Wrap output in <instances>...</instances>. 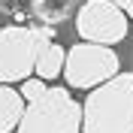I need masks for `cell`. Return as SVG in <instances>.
<instances>
[{"mask_svg":"<svg viewBox=\"0 0 133 133\" xmlns=\"http://www.w3.org/2000/svg\"><path fill=\"white\" fill-rule=\"evenodd\" d=\"M64 61H66V51L61 49L58 42H49V45H42L39 55H36L33 73L39 76V79H58V76L64 73Z\"/></svg>","mask_w":133,"mask_h":133,"instance_id":"cell-7","label":"cell"},{"mask_svg":"<svg viewBox=\"0 0 133 133\" xmlns=\"http://www.w3.org/2000/svg\"><path fill=\"white\" fill-rule=\"evenodd\" d=\"M30 12L42 24H58L73 12V0H30Z\"/></svg>","mask_w":133,"mask_h":133,"instance_id":"cell-8","label":"cell"},{"mask_svg":"<svg viewBox=\"0 0 133 133\" xmlns=\"http://www.w3.org/2000/svg\"><path fill=\"white\" fill-rule=\"evenodd\" d=\"M82 133H133V73L91 88L82 106Z\"/></svg>","mask_w":133,"mask_h":133,"instance_id":"cell-1","label":"cell"},{"mask_svg":"<svg viewBox=\"0 0 133 133\" xmlns=\"http://www.w3.org/2000/svg\"><path fill=\"white\" fill-rule=\"evenodd\" d=\"M18 133H82V106L66 88H49L39 100L24 106Z\"/></svg>","mask_w":133,"mask_h":133,"instance_id":"cell-3","label":"cell"},{"mask_svg":"<svg viewBox=\"0 0 133 133\" xmlns=\"http://www.w3.org/2000/svg\"><path fill=\"white\" fill-rule=\"evenodd\" d=\"M118 70H121V61H118L115 49L82 39V42H76L73 49L66 51L64 73L61 76H66V85H70V88H85V91H91L97 85L109 82L112 76H118Z\"/></svg>","mask_w":133,"mask_h":133,"instance_id":"cell-4","label":"cell"},{"mask_svg":"<svg viewBox=\"0 0 133 133\" xmlns=\"http://www.w3.org/2000/svg\"><path fill=\"white\" fill-rule=\"evenodd\" d=\"M24 97L21 91H12L9 85H0V133H12L24 115Z\"/></svg>","mask_w":133,"mask_h":133,"instance_id":"cell-6","label":"cell"},{"mask_svg":"<svg viewBox=\"0 0 133 133\" xmlns=\"http://www.w3.org/2000/svg\"><path fill=\"white\" fill-rule=\"evenodd\" d=\"M45 91H49V88H45V79H24V82H21V97H24V103L39 100Z\"/></svg>","mask_w":133,"mask_h":133,"instance_id":"cell-9","label":"cell"},{"mask_svg":"<svg viewBox=\"0 0 133 133\" xmlns=\"http://www.w3.org/2000/svg\"><path fill=\"white\" fill-rule=\"evenodd\" d=\"M76 30L85 42L115 45L127 36V12L112 0H85L76 15Z\"/></svg>","mask_w":133,"mask_h":133,"instance_id":"cell-5","label":"cell"},{"mask_svg":"<svg viewBox=\"0 0 133 133\" xmlns=\"http://www.w3.org/2000/svg\"><path fill=\"white\" fill-rule=\"evenodd\" d=\"M112 3H118V6L127 12V18H133V0H112Z\"/></svg>","mask_w":133,"mask_h":133,"instance_id":"cell-10","label":"cell"},{"mask_svg":"<svg viewBox=\"0 0 133 133\" xmlns=\"http://www.w3.org/2000/svg\"><path fill=\"white\" fill-rule=\"evenodd\" d=\"M55 30L51 24L39 27H21L9 24L0 30V85L24 82L30 79L33 66H36V55L42 45H49Z\"/></svg>","mask_w":133,"mask_h":133,"instance_id":"cell-2","label":"cell"}]
</instances>
